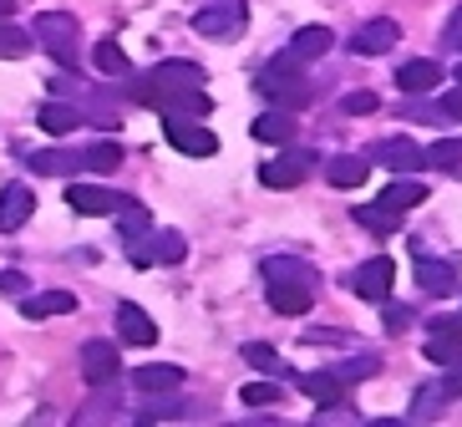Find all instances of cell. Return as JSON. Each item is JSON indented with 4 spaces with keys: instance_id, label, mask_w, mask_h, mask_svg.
Instances as JSON below:
<instances>
[{
    "instance_id": "23",
    "label": "cell",
    "mask_w": 462,
    "mask_h": 427,
    "mask_svg": "<svg viewBox=\"0 0 462 427\" xmlns=\"http://www.w3.org/2000/svg\"><path fill=\"white\" fill-rule=\"evenodd\" d=\"M36 123H42V133H51V138H67V133L82 127V107H71V102H46V107L36 112Z\"/></svg>"
},
{
    "instance_id": "14",
    "label": "cell",
    "mask_w": 462,
    "mask_h": 427,
    "mask_svg": "<svg viewBox=\"0 0 462 427\" xmlns=\"http://www.w3.org/2000/svg\"><path fill=\"white\" fill-rule=\"evenodd\" d=\"M183 382H189V372L173 367V361H148V367H137L133 372L137 392H173V386H183Z\"/></svg>"
},
{
    "instance_id": "7",
    "label": "cell",
    "mask_w": 462,
    "mask_h": 427,
    "mask_svg": "<svg viewBox=\"0 0 462 427\" xmlns=\"http://www.w3.org/2000/svg\"><path fill=\"white\" fill-rule=\"evenodd\" d=\"M305 173H310V153L285 148L280 158H270V163L259 168V183L264 189H295V183H305Z\"/></svg>"
},
{
    "instance_id": "20",
    "label": "cell",
    "mask_w": 462,
    "mask_h": 427,
    "mask_svg": "<svg viewBox=\"0 0 462 427\" xmlns=\"http://www.w3.org/2000/svg\"><path fill=\"white\" fill-rule=\"evenodd\" d=\"M270 311H280V316H305V311H310V285L270 280Z\"/></svg>"
},
{
    "instance_id": "19",
    "label": "cell",
    "mask_w": 462,
    "mask_h": 427,
    "mask_svg": "<svg viewBox=\"0 0 462 427\" xmlns=\"http://www.w3.org/2000/svg\"><path fill=\"white\" fill-rule=\"evenodd\" d=\"M31 168L51 173V179H77L87 163H82V153H71V148H46V153H31Z\"/></svg>"
},
{
    "instance_id": "15",
    "label": "cell",
    "mask_w": 462,
    "mask_h": 427,
    "mask_svg": "<svg viewBox=\"0 0 462 427\" xmlns=\"http://www.w3.org/2000/svg\"><path fill=\"white\" fill-rule=\"evenodd\" d=\"M71 311H77V295H71V290H42V295H26V301H21V316L26 320L71 316Z\"/></svg>"
},
{
    "instance_id": "18",
    "label": "cell",
    "mask_w": 462,
    "mask_h": 427,
    "mask_svg": "<svg viewBox=\"0 0 462 427\" xmlns=\"http://www.w3.org/2000/svg\"><path fill=\"white\" fill-rule=\"evenodd\" d=\"M330 51V26H300L295 36H290V51L285 61H315V56H326Z\"/></svg>"
},
{
    "instance_id": "4",
    "label": "cell",
    "mask_w": 462,
    "mask_h": 427,
    "mask_svg": "<svg viewBox=\"0 0 462 427\" xmlns=\"http://www.w3.org/2000/svg\"><path fill=\"white\" fill-rule=\"evenodd\" d=\"M254 87H259V97H270V102H300L305 97V77H300V67L295 61H274V67H264L254 77Z\"/></svg>"
},
{
    "instance_id": "34",
    "label": "cell",
    "mask_w": 462,
    "mask_h": 427,
    "mask_svg": "<svg viewBox=\"0 0 462 427\" xmlns=\"http://www.w3.org/2000/svg\"><path fill=\"white\" fill-rule=\"evenodd\" d=\"M356 224H361V229H371V235H392L396 229V214L392 209H356Z\"/></svg>"
},
{
    "instance_id": "37",
    "label": "cell",
    "mask_w": 462,
    "mask_h": 427,
    "mask_svg": "<svg viewBox=\"0 0 462 427\" xmlns=\"http://www.w3.org/2000/svg\"><path fill=\"white\" fill-rule=\"evenodd\" d=\"M427 163L432 168H457L462 163V138H448V143H437V148H427Z\"/></svg>"
},
{
    "instance_id": "44",
    "label": "cell",
    "mask_w": 462,
    "mask_h": 427,
    "mask_svg": "<svg viewBox=\"0 0 462 427\" xmlns=\"http://www.w3.org/2000/svg\"><path fill=\"white\" fill-rule=\"evenodd\" d=\"M407 320H411V311H402V305H392V311H386V326H392V331H402Z\"/></svg>"
},
{
    "instance_id": "5",
    "label": "cell",
    "mask_w": 462,
    "mask_h": 427,
    "mask_svg": "<svg viewBox=\"0 0 462 427\" xmlns=\"http://www.w3.org/2000/svg\"><path fill=\"white\" fill-rule=\"evenodd\" d=\"M366 163L392 168V173H417V168H427V153H421L411 138H381L376 148L366 153Z\"/></svg>"
},
{
    "instance_id": "38",
    "label": "cell",
    "mask_w": 462,
    "mask_h": 427,
    "mask_svg": "<svg viewBox=\"0 0 462 427\" xmlns=\"http://www.w3.org/2000/svg\"><path fill=\"white\" fill-rule=\"evenodd\" d=\"M376 367H381L376 357H351L346 367H336V376L340 382H366V376H376Z\"/></svg>"
},
{
    "instance_id": "45",
    "label": "cell",
    "mask_w": 462,
    "mask_h": 427,
    "mask_svg": "<svg viewBox=\"0 0 462 427\" xmlns=\"http://www.w3.org/2000/svg\"><path fill=\"white\" fill-rule=\"evenodd\" d=\"M448 42H452V46H462V5L452 11V21H448Z\"/></svg>"
},
{
    "instance_id": "30",
    "label": "cell",
    "mask_w": 462,
    "mask_h": 427,
    "mask_svg": "<svg viewBox=\"0 0 462 427\" xmlns=\"http://www.w3.org/2000/svg\"><path fill=\"white\" fill-rule=\"evenodd\" d=\"M148 229H152V219H148V209H143V204H123V209H117V235H123L127 245L143 239Z\"/></svg>"
},
{
    "instance_id": "47",
    "label": "cell",
    "mask_w": 462,
    "mask_h": 427,
    "mask_svg": "<svg viewBox=\"0 0 462 427\" xmlns=\"http://www.w3.org/2000/svg\"><path fill=\"white\" fill-rule=\"evenodd\" d=\"M457 87H462V67H457Z\"/></svg>"
},
{
    "instance_id": "40",
    "label": "cell",
    "mask_w": 462,
    "mask_h": 427,
    "mask_svg": "<svg viewBox=\"0 0 462 427\" xmlns=\"http://www.w3.org/2000/svg\"><path fill=\"white\" fill-rule=\"evenodd\" d=\"M376 107H381L376 92H351L346 97V112H351V117H366V112H376Z\"/></svg>"
},
{
    "instance_id": "28",
    "label": "cell",
    "mask_w": 462,
    "mask_h": 427,
    "mask_svg": "<svg viewBox=\"0 0 462 427\" xmlns=\"http://www.w3.org/2000/svg\"><path fill=\"white\" fill-rule=\"evenodd\" d=\"M264 270V280H295V285H310L315 280V270L305 260H285V255H274V260H264L259 265Z\"/></svg>"
},
{
    "instance_id": "36",
    "label": "cell",
    "mask_w": 462,
    "mask_h": 427,
    "mask_svg": "<svg viewBox=\"0 0 462 427\" xmlns=\"http://www.w3.org/2000/svg\"><path fill=\"white\" fill-rule=\"evenodd\" d=\"M239 397H245L249 407H274V402L285 397V386H274V382H249Z\"/></svg>"
},
{
    "instance_id": "8",
    "label": "cell",
    "mask_w": 462,
    "mask_h": 427,
    "mask_svg": "<svg viewBox=\"0 0 462 427\" xmlns=\"http://www.w3.org/2000/svg\"><path fill=\"white\" fill-rule=\"evenodd\" d=\"M396 285V265L386 260V255H376V260H366L361 270L351 275V290L361 295V301H386Z\"/></svg>"
},
{
    "instance_id": "11",
    "label": "cell",
    "mask_w": 462,
    "mask_h": 427,
    "mask_svg": "<svg viewBox=\"0 0 462 427\" xmlns=\"http://www.w3.org/2000/svg\"><path fill=\"white\" fill-rule=\"evenodd\" d=\"M31 214H36V193L26 183H5V193H0V229L15 235L21 224H31Z\"/></svg>"
},
{
    "instance_id": "41",
    "label": "cell",
    "mask_w": 462,
    "mask_h": 427,
    "mask_svg": "<svg viewBox=\"0 0 462 427\" xmlns=\"http://www.w3.org/2000/svg\"><path fill=\"white\" fill-rule=\"evenodd\" d=\"M148 407H143V417H168V413H178V397H168V392H148Z\"/></svg>"
},
{
    "instance_id": "43",
    "label": "cell",
    "mask_w": 462,
    "mask_h": 427,
    "mask_svg": "<svg viewBox=\"0 0 462 427\" xmlns=\"http://www.w3.org/2000/svg\"><path fill=\"white\" fill-rule=\"evenodd\" d=\"M0 290H11V295H21V290H26V275H21V270H5V275H0Z\"/></svg>"
},
{
    "instance_id": "9",
    "label": "cell",
    "mask_w": 462,
    "mask_h": 427,
    "mask_svg": "<svg viewBox=\"0 0 462 427\" xmlns=\"http://www.w3.org/2000/svg\"><path fill=\"white\" fill-rule=\"evenodd\" d=\"M82 372H87L92 386L117 382V372H123V351H117L112 341H87L82 346Z\"/></svg>"
},
{
    "instance_id": "16",
    "label": "cell",
    "mask_w": 462,
    "mask_h": 427,
    "mask_svg": "<svg viewBox=\"0 0 462 427\" xmlns=\"http://www.w3.org/2000/svg\"><path fill=\"white\" fill-rule=\"evenodd\" d=\"M442 77H448V67H442V61H407V67H396V87H402L407 97L442 87Z\"/></svg>"
},
{
    "instance_id": "27",
    "label": "cell",
    "mask_w": 462,
    "mask_h": 427,
    "mask_svg": "<svg viewBox=\"0 0 462 427\" xmlns=\"http://www.w3.org/2000/svg\"><path fill=\"white\" fill-rule=\"evenodd\" d=\"M366 173H371V163H366V158H346V153L326 163L330 189H356V183H366Z\"/></svg>"
},
{
    "instance_id": "21",
    "label": "cell",
    "mask_w": 462,
    "mask_h": 427,
    "mask_svg": "<svg viewBox=\"0 0 462 427\" xmlns=\"http://www.w3.org/2000/svg\"><path fill=\"white\" fill-rule=\"evenodd\" d=\"M152 87H163V92H183V87H204V67H193V61H163V67L148 77Z\"/></svg>"
},
{
    "instance_id": "13",
    "label": "cell",
    "mask_w": 462,
    "mask_h": 427,
    "mask_svg": "<svg viewBox=\"0 0 462 427\" xmlns=\"http://www.w3.org/2000/svg\"><path fill=\"white\" fill-rule=\"evenodd\" d=\"M117 336H123L127 346H152L158 341V326H152V316L137 301H123L117 305Z\"/></svg>"
},
{
    "instance_id": "6",
    "label": "cell",
    "mask_w": 462,
    "mask_h": 427,
    "mask_svg": "<svg viewBox=\"0 0 462 427\" xmlns=\"http://www.w3.org/2000/svg\"><path fill=\"white\" fill-rule=\"evenodd\" d=\"M168 123V143L178 153H189V158H214L218 153V138L208 127H199V117H163Z\"/></svg>"
},
{
    "instance_id": "31",
    "label": "cell",
    "mask_w": 462,
    "mask_h": 427,
    "mask_svg": "<svg viewBox=\"0 0 462 427\" xmlns=\"http://www.w3.org/2000/svg\"><path fill=\"white\" fill-rule=\"evenodd\" d=\"M92 67L102 71V77H127V56L117 42H97L92 46Z\"/></svg>"
},
{
    "instance_id": "10",
    "label": "cell",
    "mask_w": 462,
    "mask_h": 427,
    "mask_svg": "<svg viewBox=\"0 0 462 427\" xmlns=\"http://www.w3.org/2000/svg\"><path fill=\"white\" fill-rule=\"evenodd\" d=\"M67 204L77 209V214H117L127 199L112 193V189H102V183H67Z\"/></svg>"
},
{
    "instance_id": "46",
    "label": "cell",
    "mask_w": 462,
    "mask_h": 427,
    "mask_svg": "<svg viewBox=\"0 0 462 427\" xmlns=\"http://www.w3.org/2000/svg\"><path fill=\"white\" fill-rule=\"evenodd\" d=\"M15 5H21V0H0V15H15Z\"/></svg>"
},
{
    "instance_id": "35",
    "label": "cell",
    "mask_w": 462,
    "mask_h": 427,
    "mask_svg": "<svg viewBox=\"0 0 462 427\" xmlns=\"http://www.w3.org/2000/svg\"><path fill=\"white\" fill-rule=\"evenodd\" d=\"M31 51V36L11 21H0V56H26Z\"/></svg>"
},
{
    "instance_id": "3",
    "label": "cell",
    "mask_w": 462,
    "mask_h": 427,
    "mask_svg": "<svg viewBox=\"0 0 462 427\" xmlns=\"http://www.w3.org/2000/svg\"><path fill=\"white\" fill-rule=\"evenodd\" d=\"M133 265L137 270H152V265H183L189 255V239L178 235V229H148L143 239H133Z\"/></svg>"
},
{
    "instance_id": "39",
    "label": "cell",
    "mask_w": 462,
    "mask_h": 427,
    "mask_svg": "<svg viewBox=\"0 0 462 427\" xmlns=\"http://www.w3.org/2000/svg\"><path fill=\"white\" fill-rule=\"evenodd\" d=\"M305 346H351V331H330V326H315V331H305Z\"/></svg>"
},
{
    "instance_id": "2",
    "label": "cell",
    "mask_w": 462,
    "mask_h": 427,
    "mask_svg": "<svg viewBox=\"0 0 462 427\" xmlns=\"http://www.w3.org/2000/svg\"><path fill=\"white\" fill-rule=\"evenodd\" d=\"M249 21V5L245 0H208L204 11L193 15V31L208 36V42H234Z\"/></svg>"
},
{
    "instance_id": "26",
    "label": "cell",
    "mask_w": 462,
    "mask_h": 427,
    "mask_svg": "<svg viewBox=\"0 0 462 427\" xmlns=\"http://www.w3.org/2000/svg\"><path fill=\"white\" fill-rule=\"evenodd\" d=\"M249 133H254L259 143H295L300 127H295V117H290V112H259Z\"/></svg>"
},
{
    "instance_id": "24",
    "label": "cell",
    "mask_w": 462,
    "mask_h": 427,
    "mask_svg": "<svg viewBox=\"0 0 462 427\" xmlns=\"http://www.w3.org/2000/svg\"><path fill=\"white\" fill-rule=\"evenodd\" d=\"M417 204H427V183H417V173H407L402 183H386L381 189V209H392V214L417 209Z\"/></svg>"
},
{
    "instance_id": "17",
    "label": "cell",
    "mask_w": 462,
    "mask_h": 427,
    "mask_svg": "<svg viewBox=\"0 0 462 427\" xmlns=\"http://www.w3.org/2000/svg\"><path fill=\"white\" fill-rule=\"evenodd\" d=\"M417 285L427 290V295H452V290H457V265L421 255V260H417Z\"/></svg>"
},
{
    "instance_id": "42",
    "label": "cell",
    "mask_w": 462,
    "mask_h": 427,
    "mask_svg": "<svg viewBox=\"0 0 462 427\" xmlns=\"http://www.w3.org/2000/svg\"><path fill=\"white\" fill-rule=\"evenodd\" d=\"M442 386H448V397H462V361H452V372L442 376Z\"/></svg>"
},
{
    "instance_id": "1",
    "label": "cell",
    "mask_w": 462,
    "mask_h": 427,
    "mask_svg": "<svg viewBox=\"0 0 462 427\" xmlns=\"http://www.w3.org/2000/svg\"><path fill=\"white\" fill-rule=\"evenodd\" d=\"M36 42L51 51V61H61V67H77V46H82V26H77V15L67 11H42L36 15Z\"/></svg>"
},
{
    "instance_id": "25",
    "label": "cell",
    "mask_w": 462,
    "mask_h": 427,
    "mask_svg": "<svg viewBox=\"0 0 462 427\" xmlns=\"http://www.w3.org/2000/svg\"><path fill=\"white\" fill-rule=\"evenodd\" d=\"M295 386H300L310 402H320V407H336V402H340V386H346V382H340L336 372H305V376H295Z\"/></svg>"
},
{
    "instance_id": "32",
    "label": "cell",
    "mask_w": 462,
    "mask_h": 427,
    "mask_svg": "<svg viewBox=\"0 0 462 427\" xmlns=\"http://www.w3.org/2000/svg\"><path fill=\"white\" fill-rule=\"evenodd\" d=\"M245 361L254 367V372H264V376H270V372H285V357H280L270 341H249V346H245Z\"/></svg>"
},
{
    "instance_id": "12",
    "label": "cell",
    "mask_w": 462,
    "mask_h": 427,
    "mask_svg": "<svg viewBox=\"0 0 462 427\" xmlns=\"http://www.w3.org/2000/svg\"><path fill=\"white\" fill-rule=\"evenodd\" d=\"M396 42H402V26H396L392 15H381V21H371V26H361L351 36V51L356 56H381V51H392Z\"/></svg>"
},
{
    "instance_id": "22",
    "label": "cell",
    "mask_w": 462,
    "mask_h": 427,
    "mask_svg": "<svg viewBox=\"0 0 462 427\" xmlns=\"http://www.w3.org/2000/svg\"><path fill=\"white\" fill-rule=\"evenodd\" d=\"M452 397H448V386H442V382H417V386H411V422H432Z\"/></svg>"
},
{
    "instance_id": "33",
    "label": "cell",
    "mask_w": 462,
    "mask_h": 427,
    "mask_svg": "<svg viewBox=\"0 0 462 427\" xmlns=\"http://www.w3.org/2000/svg\"><path fill=\"white\" fill-rule=\"evenodd\" d=\"M82 163L92 168V173H112V168L123 163V148H117V143H92V148L82 153Z\"/></svg>"
},
{
    "instance_id": "29",
    "label": "cell",
    "mask_w": 462,
    "mask_h": 427,
    "mask_svg": "<svg viewBox=\"0 0 462 427\" xmlns=\"http://www.w3.org/2000/svg\"><path fill=\"white\" fill-rule=\"evenodd\" d=\"M421 357H427V361H437V367H452V361H462V336L437 331L432 341L421 346Z\"/></svg>"
}]
</instances>
